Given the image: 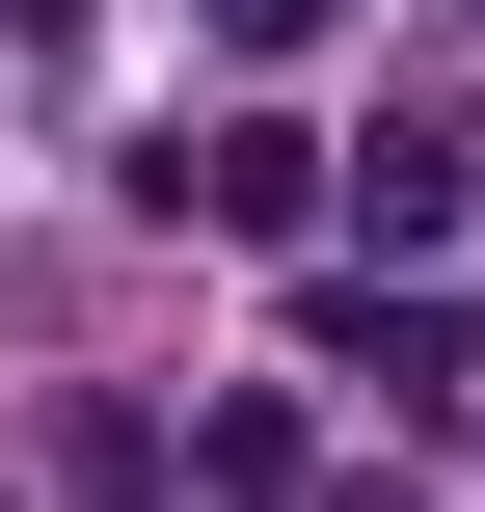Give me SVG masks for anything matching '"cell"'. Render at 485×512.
<instances>
[{
	"mask_svg": "<svg viewBox=\"0 0 485 512\" xmlns=\"http://www.w3.org/2000/svg\"><path fill=\"white\" fill-rule=\"evenodd\" d=\"M135 189H162V216H216V243H297V216H324V135H297V108H189Z\"/></svg>",
	"mask_w": 485,
	"mask_h": 512,
	"instance_id": "obj_1",
	"label": "cell"
},
{
	"mask_svg": "<svg viewBox=\"0 0 485 512\" xmlns=\"http://www.w3.org/2000/svg\"><path fill=\"white\" fill-rule=\"evenodd\" d=\"M324 378H378V405H485V324H459V297H324Z\"/></svg>",
	"mask_w": 485,
	"mask_h": 512,
	"instance_id": "obj_2",
	"label": "cell"
},
{
	"mask_svg": "<svg viewBox=\"0 0 485 512\" xmlns=\"http://www.w3.org/2000/svg\"><path fill=\"white\" fill-rule=\"evenodd\" d=\"M459 189H485V135H459V108H405V135H351V216H378V243H459Z\"/></svg>",
	"mask_w": 485,
	"mask_h": 512,
	"instance_id": "obj_3",
	"label": "cell"
},
{
	"mask_svg": "<svg viewBox=\"0 0 485 512\" xmlns=\"http://www.w3.org/2000/svg\"><path fill=\"white\" fill-rule=\"evenodd\" d=\"M216 27H243V54H297V27H351V0H216Z\"/></svg>",
	"mask_w": 485,
	"mask_h": 512,
	"instance_id": "obj_4",
	"label": "cell"
}]
</instances>
